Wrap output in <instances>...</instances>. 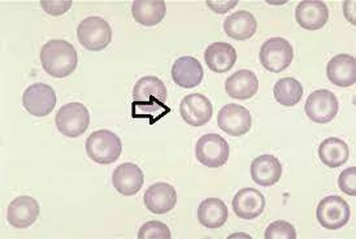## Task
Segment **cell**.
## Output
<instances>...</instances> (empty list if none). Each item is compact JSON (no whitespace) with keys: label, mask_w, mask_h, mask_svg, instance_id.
Listing matches in <instances>:
<instances>
[{"label":"cell","mask_w":356,"mask_h":239,"mask_svg":"<svg viewBox=\"0 0 356 239\" xmlns=\"http://www.w3.org/2000/svg\"><path fill=\"white\" fill-rule=\"evenodd\" d=\"M133 110H147L146 119H154V121L163 117L159 110L169 113L170 110L167 107L165 101L168 99V90L164 82L155 76L142 77L136 83L133 90Z\"/></svg>","instance_id":"1"},{"label":"cell","mask_w":356,"mask_h":239,"mask_svg":"<svg viewBox=\"0 0 356 239\" xmlns=\"http://www.w3.org/2000/svg\"><path fill=\"white\" fill-rule=\"evenodd\" d=\"M40 63L51 77L65 79L77 68V51L68 40H50L40 50Z\"/></svg>","instance_id":"2"},{"label":"cell","mask_w":356,"mask_h":239,"mask_svg":"<svg viewBox=\"0 0 356 239\" xmlns=\"http://www.w3.org/2000/svg\"><path fill=\"white\" fill-rule=\"evenodd\" d=\"M121 151V140L109 130H97L86 140V154L90 159L98 164L115 163L119 159Z\"/></svg>","instance_id":"3"},{"label":"cell","mask_w":356,"mask_h":239,"mask_svg":"<svg viewBox=\"0 0 356 239\" xmlns=\"http://www.w3.org/2000/svg\"><path fill=\"white\" fill-rule=\"evenodd\" d=\"M55 122L63 135L77 138L89 128V110L82 103H68L58 110Z\"/></svg>","instance_id":"4"},{"label":"cell","mask_w":356,"mask_h":239,"mask_svg":"<svg viewBox=\"0 0 356 239\" xmlns=\"http://www.w3.org/2000/svg\"><path fill=\"white\" fill-rule=\"evenodd\" d=\"M77 38L86 50H106L112 40V29L104 19L91 16L81 21L77 29Z\"/></svg>","instance_id":"5"},{"label":"cell","mask_w":356,"mask_h":239,"mask_svg":"<svg viewBox=\"0 0 356 239\" xmlns=\"http://www.w3.org/2000/svg\"><path fill=\"white\" fill-rule=\"evenodd\" d=\"M294 59V50L290 42L281 37L266 40L260 49L261 65L273 73H280L290 67Z\"/></svg>","instance_id":"6"},{"label":"cell","mask_w":356,"mask_h":239,"mask_svg":"<svg viewBox=\"0 0 356 239\" xmlns=\"http://www.w3.org/2000/svg\"><path fill=\"white\" fill-rule=\"evenodd\" d=\"M230 155L228 142L221 135L211 133L200 137L195 147V156L208 168H220L227 164Z\"/></svg>","instance_id":"7"},{"label":"cell","mask_w":356,"mask_h":239,"mask_svg":"<svg viewBox=\"0 0 356 239\" xmlns=\"http://www.w3.org/2000/svg\"><path fill=\"white\" fill-rule=\"evenodd\" d=\"M351 216V209L346 200L338 195H330L318 203L316 219L327 230L343 228Z\"/></svg>","instance_id":"8"},{"label":"cell","mask_w":356,"mask_h":239,"mask_svg":"<svg viewBox=\"0 0 356 239\" xmlns=\"http://www.w3.org/2000/svg\"><path fill=\"white\" fill-rule=\"evenodd\" d=\"M218 125L229 135L241 137L251 130L252 117L246 107L237 103H230L218 112Z\"/></svg>","instance_id":"9"},{"label":"cell","mask_w":356,"mask_h":239,"mask_svg":"<svg viewBox=\"0 0 356 239\" xmlns=\"http://www.w3.org/2000/svg\"><path fill=\"white\" fill-rule=\"evenodd\" d=\"M22 104L24 108L35 117L49 116L56 106L55 90L42 82L30 85L24 91Z\"/></svg>","instance_id":"10"},{"label":"cell","mask_w":356,"mask_h":239,"mask_svg":"<svg viewBox=\"0 0 356 239\" xmlns=\"http://www.w3.org/2000/svg\"><path fill=\"white\" fill-rule=\"evenodd\" d=\"M308 119L316 124H327L334 117L339 110V104L336 95L329 90L314 91L305 106Z\"/></svg>","instance_id":"11"},{"label":"cell","mask_w":356,"mask_h":239,"mask_svg":"<svg viewBox=\"0 0 356 239\" xmlns=\"http://www.w3.org/2000/svg\"><path fill=\"white\" fill-rule=\"evenodd\" d=\"M179 113L182 120L188 125L203 126L212 119L213 107L212 103L204 95L190 94L181 101Z\"/></svg>","instance_id":"12"},{"label":"cell","mask_w":356,"mask_h":239,"mask_svg":"<svg viewBox=\"0 0 356 239\" xmlns=\"http://www.w3.org/2000/svg\"><path fill=\"white\" fill-rule=\"evenodd\" d=\"M40 212V203L31 197L24 195L12 200L7 209V220L13 228L25 229L37 221Z\"/></svg>","instance_id":"13"},{"label":"cell","mask_w":356,"mask_h":239,"mask_svg":"<svg viewBox=\"0 0 356 239\" xmlns=\"http://www.w3.org/2000/svg\"><path fill=\"white\" fill-rule=\"evenodd\" d=\"M145 206L151 213L164 215L176 207L177 192L176 189L167 182H158L149 186L145 192Z\"/></svg>","instance_id":"14"},{"label":"cell","mask_w":356,"mask_h":239,"mask_svg":"<svg viewBox=\"0 0 356 239\" xmlns=\"http://www.w3.org/2000/svg\"><path fill=\"white\" fill-rule=\"evenodd\" d=\"M266 208V198L257 189L245 188L239 190L233 199V211L236 216L242 220L259 217Z\"/></svg>","instance_id":"15"},{"label":"cell","mask_w":356,"mask_h":239,"mask_svg":"<svg viewBox=\"0 0 356 239\" xmlns=\"http://www.w3.org/2000/svg\"><path fill=\"white\" fill-rule=\"evenodd\" d=\"M112 182L115 189L118 190V192L121 195L131 197V195H136L139 190L142 189L145 176L137 164L124 163L113 172Z\"/></svg>","instance_id":"16"},{"label":"cell","mask_w":356,"mask_h":239,"mask_svg":"<svg viewBox=\"0 0 356 239\" xmlns=\"http://www.w3.org/2000/svg\"><path fill=\"white\" fill-rule=\"evenodd\" d=\"M296 19L303 29H321L329 20L327 6L320 0L300 1L296 10Z\"/></svg>","instance_id":"17"},{"label":"cell","mask_w":356,"mask_h":239,"mask_svg":"<svg viewBox=\"0 0 356 239\" xmlns=\"http://www.w3.org/2000/svg\"><path fill=\"white\" fill-rule=\"evenodd\" d=\"M327 80L339 88H350L356 82V60L353 55L339 53L327 63Z\"/></svg>","instance_id":"18"},{"label":"cell","mask_w":356,"mask_h":239,"mask_svg":"<svg viewBox=\"0 0 356 239\" xmlns=\"http://www.w3.org/2000/svg\"><path fill=\"white\" fill-rule=\"evenodd\" d=\"M204 72L199 60L191 56H182L175 61L172 67L173 82L182 89H193L199 86Z\"/></svg>","instance_id":"19"},{"label":"cell","mask_w":356,"mask_h":239,"mask_svg":"<svg viewBox=\"0 0 356 239\" xmlns=\"http://www.w3.org/2000/svg\"><path fill=\"white\" fill-rule=\"evenodd\" d=\"M281 176L282 164L273 155H261L251 164V177L260 186H273L280 181Z\"/></svg>","instance_id":"20"},{"label":"cell","mask_w":356,"mask_h":239,"mask_svg":"<svg viewBox=\"0 0 356 239\" xmlns=\"http://www.w3.org/2000/svg\"><path fill=\"white\" fill-rule=\"evenodd\" d=\"M204 60L212 72L227 73L237 63V51L229 43L216 42L208 46L204 52Z\"/></svg>","instance_id":"21"},{"label":"cell","mask_w":356,"mask_h":239,"mask_svg":"<svg viewBox=\"0 0 356 239\" xmlns=\"http://www.w3.org/2000/svg\"><path fill=\"white\" fill-rule=\"evenodd\" d=\"M259 90L257 74L251 70H238L225 81V91L230 98L238 100L251 99Z\"/></svg>","instance_id":"22"},{"label":"cell","mask_w":356,"mask_h":239,"mask_svg":"<svg viewBox=\"0 0 356 239\" xmlns=\"http://www.w3.org/2000/svg\"><path fill=\"white\" fill-rule=\"evenodd\" d=\"M131 13L142 26H155L164 20L167 4L164 0H136L131 6Z\"/></svg>","instance_id":"23"},{"label":"cell","mask_w":356,"mask_h":239,"mask_svg":"<svg viewBox=\"0 0 356 239\" xmlns=\"http://www.w3.org/2000/svg\"><path fill=\"white\" fill-rule=\"evenodd\" d=\"M257 29V19L248 10H238L224 21V31L233 40H250L251 37H254Z\"/></svg>","instance_id":"24"},{"label":"cell","mask_w":356,"mask_h":239,"mask_svg":"<svg viewBox=\"0 0 356 239\" xmlns=\"http://www.w3.org/2000/svg\"><path fill=\"white\" fill-rule=\"evenodd\" d=\"M228 213V207L222 200L208 198L199 204V224L208 229H218L227 222Z\"/></svg>","instance_id":"25"},{"label":"cell","mask_w":356,"mask_h":239,"mask_svg":"<svg viewBox=\"0 0 356 239\" xmlns=\"http://www.w3.org/2000/svg\"><path fill=\"white\" fill-rule=\"evenodd\" d=\"M350 156V149L345 140L327 138L318 146V158L329 168L342 167Z\"/></svg>","instance_id":"26"},{"label":"cell","mask_w":356,"mask_h":239,"mask_svg":"<svg viewBox=\"0 0 356 239\" xmlns=\"http://www.w3.org/2000/svg\"><path fill=\"white\" fill-rule=\"evenodd\" d=\"M303 86L299 81L291 77L281 79L276 82L273 94L275 99L284 107H293L303 98Z\"/></svg>","instance_id":"27"},{"label":"cell","mask_w":356,"mask_h":239,"mask_svg":"<svg viewBox=\"0 0 356 239\" xmlns=\"http://www.w3.org/2000/svg\"><path fill=\"white\" fill-rule=\"evenodd\" d=\"M266 239H297L296 228L284 220L272 222L264 233Z\"/></svg>","instance_id":"28"},{"label":"cell","mask_w":356,"mask_h":239,"mask_svg":"<svg viewBox=\"0 0 356 239\" xmlns=\"http://www.w3.org/2000/svg\"><path fill=\"white\" fill-rule=\"evenodd\" d=\"M139 239H170L172 234L168 225L160 221H149L140 226Z\"/></svg>","instance_id":"29"},{"label":"cell","mask_w":356,"mask_h":239,"mask_svg":"<svg viewBox=\"0 0 356 239\" xmlns=\"http://www.w3.org/2000/svg\"><path fill=\"white\" fill-rule=\"evenodd\" d=\"M338 186L350 197L356 195V168L351 167L343 170L338 177Z\"/></svg>","instance_id":"30"},{"label":"cell","mask_w":356,"mask_h":239,"mask_svg":"<svg viewBox=\"0 0 356 239\" xmlns=\"http://www.w3.org/2000/svg\"><path fill=\"white\" fill-rule=\"evenodd\" d=\"M72 0H40V6L50 16H61L72 7Z\"/></svg>","instance_id":"31"},{"label":"cell","mask_w":356,"mask_h":239,"mask_svg":"<svg viewBox=\"0 0 356 239\" xmlns=\"http://www.w3.org/2000/svg\"><path fill=\"white\" fill-rule=\"evenodd\" d=\"M238 1L237 0H234V1H215V0H207V6L212 10H215L216 13H220V15H224V13H227L228 10H232V8H234L236 6H237Z\"/></svg>","instance_id":"32"}]
</instances>
